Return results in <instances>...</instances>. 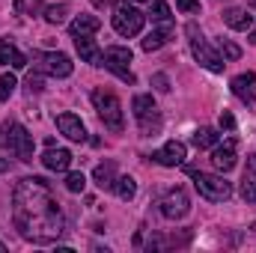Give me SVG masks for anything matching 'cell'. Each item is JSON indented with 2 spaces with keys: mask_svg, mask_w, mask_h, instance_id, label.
Wrapping results in <instances>:
<instances>
[{
  "mask_svg": "<svg viewBox=\"0 0 256 253\" xmlns=\"http://www.w3.org/2000/svg\"><path fill=\"white\" fill-rule=\"evenodd\" d=\"M12 220L21 238L33 244H54L66 230L63 208L51 194L48 182L39 176L21 179L12 190Z\"/></svg>",
  "mask_w": 256,
  "mask_h": 253,
  "instance_id": "cell-1",
  "label": "cell"
},
{
  "mask_svg": "<svg viewBox=\"0 0 256 253\" xmlns=\"http://www.w3.org/2000/svg\"><path fill=\"white\" fill-rule=\"evenodd\" d=\"M92 104H96V114H98V120L104 122V128H110V131H122V128H126L122 104H120V98H116L114 92L96 90V92H92Z\"/></svg>",
  "mask_w": 256,
  "mask_h": 253,
  "instance_id": "cell-2",
  "label": "cell"
},
{
  "mask_svg": "<svg viewBox=\"0 0 256 253\" xmlns=\"http://www.w3.org/2000/svg\"><path fill=\"white\" fill-rule=\"evenodd\" d=\"M3 143L18 161H33V137L21 122H3Z\"/></svg>",
  "mask_w": 256,
  "mask_h": 253,
  "instance_id": "cell-3",
  "label": "cell"
},
{
  "mask_svg": "<svg viewBox=\"0 0 256 253\" xmlns=\"http://www.w3.org/2000/svg\"><path fill=\"white\" fill-rule=\"evenodd\" d=\"M188 36H191V54L194 60L202 66V68H208V72H224V66H226V60L224 57H218L214 51H212V45L202 39V33L196 30V24H188Z\"/></svg>",
  "mask_w": 256,
  "mask_h": 253,
  "instance_id": "cell-4",
  "label": "cell"
},
{
  "mask_svg": "<svg viewBox=\"0 0 256 253\" xmlns=\"http://www.w3.org/2000/svg\"><path fill=\"white\" fill-rule=\"evenodd\" d=\"M131 60H134L131 48H122V45H110L108 51H102V66H104L108 72H114V74H116L120 80H126V84H134Z\"/></svg>",
  "mask_w": 256,
  "mask_h": 253,
  "instance_id": "cell-5",
  "label": "cell"
},
{
  "mask_svg": "<svg viewBox=\"0 0 256 253\" xmlns=\"http://www.w3.org/2000/svg\"><path fill=\"white\" fill-rule=\"evenodd\" d=\"M143 24H146V15L137 9V6H131V3H120L116 9H114V30L120 33V36H137L140 30H143Z\"/></svg>",
  "mask_w": 256,
  "mask_h": 253,
  "instance_id": "cell-6",
  "label": "cell"
},
{
  "mask_svg": "<svg viewBox=\"0 0 256 253\" xmlns=\"http://www.w3.org/2000/svg\"><path fill=\"white\" fill-rule=\"evenodd\" d=\"M194 188L200 190V196H206L212 202H224L232 194V185L218 173H194Z\"/></svg>",
  "mask_w": 256,
  "mask_h": 253,
  "instance_id": "cell-7",
  "label": "cell"
},
{
  "mask_svg": "<svg viewBox=\"0 0 256 253\" xmlns=\"http://www.w3.org/2000/svg\"><path fill=\"white\" fill-rule=\"evenodd\" d=\"M131 110H134V120L140 122V131H143V134H158V128H161V114H158L152 96H134Z\"/></svg>",
  "mask_w": 256,
  "mask_h": 253,
  "instance_id": "cell-8",
  "label": "cell"
},
{
  "mask_svg": "<svg viewBox=\"0 0 256 253\" xmlns=\"http://www.w3.org/2000/svg\"><path fill=\"white\" fill-rule=\"evenodd\" d=\"M33 68L51 78H68L72 74V60L60 51H36L33 54Z\"/></svg>",
  "mask_w": 256,
  "mask_h": 253,
  "instance_id": "cell-9",
  "label": "cell"
},
{
  "mask_svg": "<svg viewBox=\"0 0 256 253\" xmlns=\"http://www.w3.org/2000/svg\"><path fill=\"white\" fill-rule=\"evenodd\" d=\"M161 214L164 218H170V220H179V218H185L188 212H191V200H188V194L182 188H173L167 190L164 196H161Z\"/></svg>",
  "mask_w": 256,
  "mask_h": 253,
  "instance_id": "cell-10",
  "label": "cell"
},
{
  "mask_svg": "<svg viewBox=\"0 0 256 253\" xmlns=\"http://www.w3.org/2000/svg\"><path fill=\"white\" fill-rule=\"evenodd\" d=\"M236 161H238V143H236V137L224 140L220 146H212V164H214L218 173H230L236 167Z\"/></svg>",
  "mask_w": 256,
  "mask_h": 253,
  "instance_id": "cell-11",
  "label": "cell"
},
{
  "mask_svg": "<svg viewBox=\"0 0 256 253\" xmlns=\"http://www.w3.org/2000/svg\"><path fill=\"white\" fill-rule=\"evenodd\" d=\"M185 158H188V149H185V143H179V140H167V143L152 155V161L161 164V167H179V164H185Z\"/></svg>",
  "mask_w": 256,
  "mask_h": 253,
  "instance_id": "cell-12",
  "label": "cell"
},
{
  "mask_svg": "<svg viewBox=\"0 0 256 253\" xmlns=\"http://www.w3.org/2000/svg\"><path fill=\"white\" fill-rule=\"evenodd\" d=\"M230 86H232V96H236L238 102H244V104H254V98H256V74H254V72L236 74Z\"/></svg>",
  "mask_w": 256,
  "mask_h": 253,
  "instance_id": "cell-13",
  "label": "cell"
},
{
  "mask_svg": "<svg viewBox=\"0 0 256 253\" xmlns=\"http://www.w3.org/2000/svg\"><path fill=\"white\" fill-rule=\"evenodd\" d=\"M57 128H60L63 137L74 140V143H84L86 140V128L80 122V116H74V114H60L57 116Z\"/></svg>",
  "mask_w": 256,
  "mask_h": 253,
  "instance_id": "cell-14",
  "label": "cell"
},
{
  "mask_svg": "<svg viewBox=\"0 0 256 253\" xmlns=\"http://www.w3.org/2000/svg\"><path fill=\"white\" fill-rule=\"evenodd\" d=\"M42 164H45L48 170H54V173H66V170L72 167V152H68V149H54V146H48V152L42 155Z\"/></svg>",
  "mask_w": 256,
  "mask_h": 253,
  "instance_id": "cell-15",
  "label": "cell"
},
{
  "mask_svg": "<svg viewBox=\"0 0 256 253\" xmlns=\"http://www.w3.org/2000/svg\"><path fill=\"white\" fill-rule=\"evenodd\" d=\"M74 48H78V54H80L84 63L102 66V51H98V45H96L90 36H74Z\"/></svg>",
  "mask_w": 256,
  "mask_h": 253,
  "instance_id": "cell-16",
  "label": "cell"
},
{
  "mask_svg": "<svg viewBox=\"0 0 256 253\" xmlns=\"http://www.w3.org/2000/svg\"><path fill=\"white\" fill-rule=\"evenodd\" d=\"M170 36H173V21H170V24H161V27L152 30V33H146V39H143L140 45H143V51H158V48H164V45L170 42Z\"/></svg>",
  "mask_w": 256,
  "mask_h": 253,
  "instance_id": "cell-17",
  "label": "cell"
},
{
  "mask_svg": "<svg viewBox=\"0 0 256 253\" xmlns=\"http://www.w3.org/2000/svg\"><path fill=\"white\" fill-rule=\"evenodd\" d=\"M0 66H12V68H24L27 57L9 42V39H0Z\"/></svg>",
  "mask_w": 256,
  "mask_h": 253,
  "instance_id": "cell-18",
  "label": "cell"
},
{
  "mask_svg": "<svg viewBox=\"0 0 256 253\" xmlns=\"http://www.w3.org/2000/svg\"><path fill=\"white\" fill-rule=\"evenodd\" d=\"M92 179H96V185L102 190H114V185H116V164H114V161L98 164V167L92 170Z\"/></svg>",
  "mask_w": 256,
  "mask_h": 253,
  "instance_id": "cell-19",
  "label": "cell"
},
{
  "mask_svg": "<svg viewBox=\"0 0 256 253\" xmlns=\"http://www.w3.org/2000/svg\"><path fill=\"white\" fill-rule=\"evenodd\" d=\"M242 196L248 202H256V155L248 158V167H244V176H242Z\"/></svg>",
  "mask_w": 256,
  "mask_h": 253,
  "instance_id": "cell-20",
  "label": "cell"
},
{
  "mask_svg": "<svg viewBox=\"0 0 256 253\" xmlns=\"http://www.w3.org/2000/svg\"><path fill=\"white\" fill-rule=\"evenodd\" d=\"M224 24L232 27V30L248 33V30L254 27V18L248 15V9H226V12H224Z\"/></svg>",
  "mask_w": 256,
  "mask_h": 253,
  "instance_id": "cell-21",
  "label": "cell"
},
{
  "mask_svg": "<svg viewBox=\"0 0 256 253\" xmlns=\"http://www.w3.org/2000/svg\"><path fill=\"white\" fill-rule=\"evenodd\" d=\"M98 27H102V21H98L96 15H78V18L68 24L72 36H92V33H98Z\"/></svg>",
  "mask_w": 256,
  "mask_h": 253,
  "instance_id": "cell-22",
  "label": "cell"
},
{
  "mask_svg": "<svg viewBox=\"0 0 256 253\" xmlns=\"http://www.w3.org/2000/svg\"><path fill=\"white\" fill-rule=\"evenodd\" d=\"M194 146H196V149H212V146H218V131H214V128H196V131H194Z\"/></svg>",
  "mask_w": 256,
  "mask_h": 253,
  "instance_id": "cell-23",
  "label": "cell"
},
{
  "mask_svg": "<svg viewBox=\"0 0 256 253\" xmlns=\"http://www.w3.org/2000/svg\"><path fill=\"white\" fill-rule=\"evenodd\" d=\"M114 190H116V196H120V200H134V194H137V182H134L131 176H116Z\"/></svg>",
  "mask_w": 256,
  "mask_h": 253,
  "instance_id": "cell-24",
  "label": "cell"
},
{
  "mask_svg": "<svg viewBox=\"0 0 256 253\" xmlns=\"http://www.w3.org/2000/svg\"><path fill=\"white\" fill-rule=\"evenodd\" d=\"M149 3H152V9H149L152 21H158V24H170V6H167L164 0H149Z\"/></svg>",
  "mask_w": 256,
  "mask_h": 253,
  "instance_id": "cell-25",
  "label": "cell"
},
{
  "mask_svg": "<svg viewBox=\"0 0 256 253\" xmlns=\"http://www.w3.org/2000/svg\"><path fill=\"white\" fill-rule=\"evenodd\" d=\"M15 86H18V80H15V74H12V72L0 74V102H9V96L15 92Z\"/></svg>",
  "mask_w": 256,
  "mask_h": 253,
  "instance_id": "cell-26",
  "label": "cell"
},
{
  "mask_svg": "<svg viewBox=\"0 0 256 253\" xmlns=\"http://www.w3.org/2000/svg\"><path fill=\"white\" fill-rule=\"evenodd\" d=\"M218 48H220V54H224V60H238L242 57V48L236 45V42H230V39H218Z\"/></svg>",
  "mask_w": 256,
  "mask_h": 253,
  "instance_id": "cell-27",
  "label": "cell"
},
{
  "mask_svg": "<svg viewBox=\"0 0 256 253\" xmlns=\"http://www.w3.org/2000/svg\"><path fill=\"white\" fill-rule=\"evenodd\" d=\"M66 12H68L66 3H60V6H48V9H45V18H48V24H63Z\"/></svg>",
  "mask_w": 256,
  "mask_h": 253,
  "instance_id": "cell-28",
  "label": "cell"
},
{
  "mask_svg": "<svg viewBox=\"0 0 256 253\" xmlns=\"http://www.w3.org/2000/svg\"><path fill=\"white\" fill-rule=\"evenodd\" d=\"M66 188L72 190V194H80V190L86 188V176L84 173H68L66 176Z\"/></svg>",
  "mask_w": 256,
  "mask_h": 253,
  "instance_id": "cell-29",
  "label": "cell"
},
{
  "mask_svg": "<svg viewBox=\"0 0 256 253\" xmlns=\"http://www.w3.org/2000/svg\"><path fill=\"white\" fill-rule=\"evenodd\" d=\"M176 6H179L185 15H196V12H200V3H196V0H176Z\"/></svg>",
  "mask_w": 256,
  "mask_h": 253,
  "instance_id": "cell-30",
  "label": "cell"
},
{
  "mask_svg": "<svg viewBox=\"0 0 256 253\" xmlns=\"http://www.w3.org/2000/svg\"><path fill=\"white\" fill-rule=\"evenodd\" d=\"M27 92L33 96V92H42V78L39 74H30L27 78Z\"/></svg>",
  "mask_w": 256,
  "mask_h": 253,
  "instance_id": "cell-31",
  "label": "cell"
},
{
  "mask_svg": "<svg viewBox=\"0 0 256 253\" xmlns=\"http://www.w3.org/2000/svg\"><path fill=\"white\" fill-rule=\"evenodd\" d=\"M152 84H155V90H158V92H170V80H167V74H155V78H152Z\"/></svg>",
  "mask_w": 256,
  "mask_h": 253,
  "instance_id": "cell-32",
  "label": "cell"
},
{
  "mask_svg": "<svg viewBox=\"0 0 256 253\" xmlns=\"http://www.w3.org/2000/svg\"><path fill=\"white\" fill-rule=\"evenodd\" d=\"M220 128H226V131H232V128H236V116L224 110V114H220Z\"/></svg>",
  "mask_w": 256,
  "mask_h": 253,
  "instance_id": "cell-33",
  "label": "cell"
},
{
  "mask_svg": "<svg viewBox=\"0 0 256 253\" xmlns=\"http://www.w3.org/2000/svg\"><path fill=\"white\" fill-rule=\"evenodd\" d=\"M3 250H6V248H3V242H0V253H3Z\"/></svg>",
  "mask_w": 256,
  "mask_h": 253,
  "instance_id": "cell-34",
  "label": "cell"
},
{
  "mask_svg": "<svg viewBox=\"0 0 256 253\" xmlns=\"http://www.w3.org/2000/svg\"><path fill=\"white\" fill-rule=\"evenodd\" d=\"M250 39H254V42H256V30H254V36H250Z\"/></svg>",
  "mask_w": 256,
  "mask_h": 253,
  "instance_id": "cell-35",
  "label": "cell"
},
{
  "mask_svg": "<svg viewBox=\"0 0 256 253\" xmlns=\"http://www.w3.org/2000/svg\"><path fill=\"white\" fill-rule=\"evenodd\" d=\"M250 3H254V6H256V0H250Z\"/></svg>",
  "mask_w": 256,
  "mask_h": 253,
  "instance_id": "cell-36",
  "label": "cell"
}]
</instances>
